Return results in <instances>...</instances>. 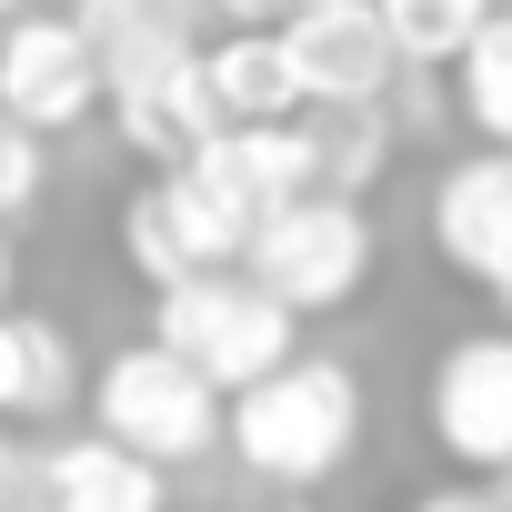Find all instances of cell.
I'll use <instances>...</instances> for the list:
<instances>
[{
    "label": "cell",
    "mask_w": 512,
    "mask_h": 512,
    "mask_svg": "<svg viewBox=\"0 0 512 512\" xmlns=\"http://www.w3.org/2000/svg\"><path fill=\"white\" fill-rule=\"evenodd\" d=\"M221 442L241 472H262L282 492H312L352 462L362 442V382L332 352H292L272 382H251L241 402H221Z\"/></svg>",
    "instance_id": "1"
},
{
    "label": "cell",
    "mask_w": 512,
    "mask_h": 512,
    "mask_svg": "<svg viewBox=\"0 0 512 512\" xmlns=\"http://www.w3.org/2000/svg\"><path fill=\"white\" fill-rule=\"evenodd\" d=\"M151 342L171 352V362H191L221 402H241L251 382H272L302 342H292V312L272 302V292H251L241 272H201V282H181V292H161L151 302Z\"/></svg>",
    "instance_id": "2"
},
{
    "label": "cell",
    "mask_w": 512,
    "mask_h": 512,
    "mask_svg": "<svg viewBox=\"0 0 512 512\" xmlns=\"http://www.w3.org/2000/svg\"><path fill=\"white\" fill-rule=\"evenodd\" d=\"M91 432L121 442L131 462L171 472V462H201V452L221 442V392H211L191 362H171L161 342H121V352L91 372Z\"/></svg>",
    "instance_id": "3"
},
{
    "label": "cell",
    "mask_w": 512,
    "mask_h": 512,
    "mask_svg": "<svg viewBox=\"0 0 512 512\" xmlns=\"http://www.w3.org/2000/svg\"><path fill=\"white\" fill-rule=\"evenodd\" d=\"M251 221L211 171H151L131 201H121V251H131V272L151 282V292H181V282H201V272H241V251H251Z\"/></svg>",
    "instance_id": "4"
},
{
    "label": "cell",
    "mask_w": 512,
    "mask_h": 512,
    "mask_svg": "<svg viewBox=\"0 0 512 512\" xmlns=\"http://www.w3.org/2000/svg\"><path fill=\"white\" fill-rule=\"evenodd\" d=\"M241 282L272 292L292 322L342 312L372 282V221H362V201H312L302 191V201L262 211V231H251V251H241Z\"/></svg>",
    "instance_id": "5"
},
{
    "label": "cell",
    "mask_w": 512,
    "mask_h": 512,
    "mask_svg": "<svg viewBox=\"0 0 512 512\" xmlns=\"http://www.w3.org/2000/svg\"><path fill=\"white\" fill-rule=\"evenodd\" d=\"M282 51H292L302 111H382L392 81H402L372 0H302V11L282 21Z\"/></svg>",
    "instance_id": "6"
},
{
    "label": "cell",
    "mask_w": 512,
    "mask_h": 512,
    "mask_svg": "<svg viewBox=\"0 0 512 512\" xmlns=\"http://www.w3.org/2000/svg\"><path fill=\"white\" fill-rule=\"evenodd\" d=\"M111 91H101V61L91 41L71 31V11H21L11 31H0V111H11L31 141L91 121Z\"/></svg>",
    "instance_id": "7"
},
{
    "label": "cell",
    "mask_w": 512,
    "mask_h": 512,
    "mask_svg": "<svg viewBox=\"0 0 512 512\" xmlns=\"http://www.w3.org/2000/svg\"><path fill=\"white\" fill-rule=\"evenodd\" d=\"M432 442L462 472H512V332H462L432 362Z\"/></svg>",
    "instance_id": "8"
},
{
    "label": "cell",
    "mask_w": 512,
    "mask_h": 512,
    "mask_svg": "<svg viewBox=\"0 0 512 512\" xmlns=\"http://www.w3.org/2000/svg\"><path fill=\"white\" fill-rule=\"evenodd\" d=\"M432 251L462 282L512 292V151H462L432 181Z\"/></svg>",
    "instance_id": "9"
},
{
    "label": "cell",
    "mask_w": 512,
    "mask_h": 512,
    "mask_svg": "<svg viewBox=\"0 0 512 512\" xmlns=\"http://www.w3.org/2000/svg\"><path fill=\"white\" fill-rule=\"evenodd\" d=\"M71 31L101 61V91L161 81L181 61H201V11L191 0H71Z\"/></svg>",
    "instance_id": "10"
},
{
    "label": "cell",
    "mask_w": 512,
    "mask_h": 512,
    "mask_svg": "<svg viewBox=\"0 0 512 512\" xmlns=\"http://www.w3.org/2000/svg\"><path fill=\"white\" fill-rule=\"evenodd\" d=\"M201 81H211V111H221L231 131L302 121V81H292L282 31H221V41H201Z\"/></svg>",
    "instance_id": "11"
},
{
    "label": "cell",
    "mask_w": 512,
    "mask_h": 512,
    "mask_svg": "<svg viewBox=\"0 0 512 512\" xmlns=\"http://www.w3.org/2000/svg\"><path fill=\"white\" fill-rule=\"evenodd\" d=\"M81 392V362H71V332L51 312H0V432H21V422H61Z\"/></svg>",
    "instance_id": "12"
},
{
    "label": "cell",
    "mask_w": 512,
    "mask_h": 512,
    "mask_svg": "<svg viewBox=\"0 0 512 512\" xmlns=\"http://www.w3.org/2000/svg\"><path fill=\"white\" fill-rule=\"evenodd\" d=\"M111 131L151 161V171H181L211 131H221V111H211V81H201V61H181V71H161V81H131V91H111Z\"/></svg>",
    "instance_id": "13"
},
{
    "label": "cell",
    "mask_w": 512,
    "mask_h": 512,
    "mask_svg": "<svg viewBox=\"0 0 512 512\" xmlns=\"http://www.w3.org/2000/svg\"><path fill=\"white\" fill-rule=\"evenodd\" d=\"M41 492H51V512H171L161 472H151V462H131V452H121V442H101V432L41 442Z\"/></svg>",
    "instance_id": "14"
},
{
    "label": "cell",
    "mask_w": 512,
    "mask_h": 512,
    "mask_svg": "<svg viewBox=\"0 0 512 512\" xmlns=\"http://www.w3.org/2000/svg\"><path fill=\"white\" fill-rule=\"evenodd\" d=\"M302 181L312 201H362L392 161V111H302Z\"/></svg>",
    "instance_id": "15"
},
{
    "label": "cell",
    "mask_w": 512,
    "mask_h": 512,
    "mask_svg": "<svg viewBox=\"0 0 512 512\" xmlns=\"http://www.w3.org/2000/svg\"><path fill=\"white\" fill-rule=\"evenodd\" d=\"M372 11H382V41L402 71H452L502 0H372Z\"/></svg>",
    "instance_id": "16"
},
{
    "label": "cell",
    "mask_w": 512,
    "mask_h": 512,
    "mask_svg": "<svg viewBox=\"0 0 512 512\" xmlns=\"http://www.w3.org/2000/svg\"><path fill=\"white\" fill-rule=\"evenodd\" d=\"M452 81H462V121H472L492 151H512V0L482 21V41L452 61Z\"/></svg>",
    "instance_id": "17"
},
{
    "label": "cell",
    "mask_w": 512,
    "mask_h": 512,
    "mask_svg": "<svg viewBox=\"0 0 512 512\" xmlns=\"http://www.w3.org/2000/svg\"><path fill=\"white\" fill-rule=\"evenodd\" d=\"M41 191H51V141H31L11 111H0V231L31 221V211H41Z\"/></svg>",
    "instance_id": "18"
},
{
    "label": "cell",
    "mask_w": 512,
    "mask_h": 512,
    "mask_svg": "<svg viewBox=\"0 0 512 512\" xmlns=\"http://www.w3.org/2000/svg\"><path fill=\"white\" fill-rule=\"evenodd\" d=\"M422 512H512V502H492V492H432Z\"/></svg>",
    "instance_id": "19"
},
{
    "label": "cell",
    "mask_w": 512,
    "mask_h": 512,
    "mask_svg": "<svg viewBox=\"0 0 512 512\" xmlns=\"http://www.w3.org/2000/svg\"><path fill=\"white\" fill-rule=\"evenodd\" d=\"M11 292H21V251H11V231H0V312H11Z\"/></svg>",
    "instance_id": "20"
},
{
    "label": "cell",
    "mask_w": 512,
    "mask_h": 512,
    "mask_svg": "<svg viewBox=\"0 0 512 512\" xmlns=\"http://www.w3.org/2000/svg\"><path fill=\"white\" fill-rule=\"evenodd\" d=\"M21 11H31V0H0V31H11V21H21Z\"/></svg>",
    "instance_id": "21"
},
{
    "label": "cell",
    "mask_w": 512,
    "mask_h": 512,
    "mask_svg": "<svg viewBox=\"0 0 512 512\" xmlns=\"http://www.w3.org/2000/svg\"><path fill=\"white\" fill-rule=\"evenodd\" d=\"M502 302H512V292H502Z\"/></svg>",
    "instance_id": "22"
}]
</instances>
